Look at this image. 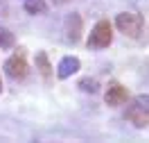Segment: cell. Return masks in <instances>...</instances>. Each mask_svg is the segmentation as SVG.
Instances as JSON below:
<instances>
[{
    "mask_svg": "<svg viewBox=\"0 0 149 143\" xmlns=\"http://www.w3.org/2000/svg\"><path fill=\"white\" fill-rule=\"evenodd\" d=\"M127 120L133 123V127L138 130H145L149 123V95L142 93L133 100V105L127 109Z\"/></svg>",
    "mask_w": 149,
    "mask_h": 143,
    "instance_id": "cell-1",
    "label": "cell"
},
{
    "mask_svg": "<svg viewBox=\"0 0 149 143\" xmlns=\"http://www.w3.org/2000/svg\"><path fill=\"white\" fill-rule=\"evenodd\" d=\"M113 41V25L109 23V20H100L97 25L93 27V32H91V37H88V48H106L111 46Z\"/></svg>",
    "mask_w": 149,
    "mask_h": 143,
    "instance_id": "cell-2",
    "label": "cell"
},
{
    "mask_svg": "<svg viewBox=\"0 0 149 143\" xmlns=\"http://www.w3.org/2000/svg\"><path fill=\"white\" fill-rule=\"evenodd\" d=\"M115 27L127 37H138L140 30H142V18L133 11H122L115 16Z\"/></svg>",
    "mask_w": 149,
    "mask_h": 143,
    "instance_id": "cell-3",
    "label": "cell"
},
{
    "mask_svg": "<svg viewBox=\"0 0 149 143\" xmlns=\"http://www.w3.org/2000/svg\"><path fill=\"white\" fill-rule=\"evenodd\" d=\"M5 70H7V75L14 77V80H23V77L27 75V61H25V52L18 50L14 57H9L5 61Z\"/></svg>",
    "mask_w": 149,
    "mask_h": 143,
    "instance_id": "cell-4",
    "label": "cell"
},
{
    "mask_svg": "<svg viewBox=\"0 0 149 143\" xmlns=\"http://www.w3.org/2000/svg\"><path fill=\"white\" fill-rule=\"evenodd\" d=\"M63 34L68 39V43H77L79 41V34H81V16L79 14H68L63 23Z\"/></svg>",
    "mask_w": 149,
    "mask_h": 143,
    "instance_id": "cell-5",
    "label": "cell"
},
{
    "mask_svg": "<svg viewBox=\"0 0 149 143\" xmlns=\"http://www.w3.org/2000/svg\"><path fill=\"white\" fill-rule=\"evenodd\" d=\"M104 100H106L109 107H120V105H124V102L129 100V91H127L122 84H111L109 91H106V95H104Z\"/></svg>",
    "mask_w": 149,
    "mask_h": 143,
    "instance_id": "cell-6",
    "label": "cell"
},
{
    "mask_svg": "<svg viewBox=\"0 0 149 143\" xmlns=\"http://www.w3.org/2000/svg\"><path fill=\"white\" fill-rule=\"evenodd\" d=\"M79 70V59L72 57V55H68V57L61 59V64H59V68H56V75L61 77V80H65V77L74 75Z\"/></svg>",
    "mask_w": 149,
    "mask_h": 143,
    "instance_id": "cell-7",
    "label": "cell"
},
{
    "mask_svg": "<svg viewBox=\"0 0 149 143\" xmlns=\"http://www.w3.org/2000/svg\"><path fill=\"white\" fill-rule=\"evenodd\" d=\"M79 89L86 91V93H97L100 91V82L95 77H84V80H79Z\"/></svg>",
    "mask_w": 149,
    "mask_h": 143,
    "instance_id": "cell-8",
    "label": "cell"
},
{
    "mask_svg": "<svg viewBox=\"0 0 149 143\" xmlns=\"http://www.w3.org/2000/svg\"><path fill=\"white\" fill-rule=\"evenodd\" d=\"M16 46V39H14V34H11L9 30H5V27H0V48H14Z\"/></svg>",
    "mask_w": 149,
    "mask_h": 143,
    "instance_id": "cell-9",
    "label": "cell"
},
{
    "mask_svg": "<svg viewBox=\"0 0 149 143\" xmlns=\"http://www.w3.org/2000/svg\"><path fill=\"white\" fill-rule=\"evenodd\" d=\"M36 66H38V70L43 73V77H50V61H47L45 52H38L36 55Z\"/></svg>",
    "mask_w": 149,
    "mask_h": 143,
    "instance_id": "cell-10",
    "label": "cell"
},
{
    "mask_svg": "<svg viewBox=\"0 0 149 143\" xmlns=\"http://www.w3.org/2000/svg\"><path fill=\"white\" fill-rule=\"evenodd\" d=\"M25 9L29 14H38V11H45V5L41 0H32V2H25Z\"/></svg>",
    "mask_w": 149,
    "mask_h": 143,
    "instance_id": "cell-11",
    "label": "cell"
},
{
    "mask_svg": "<svg viewBox=\"0 0 149 143\" xmlns=\"http://www.w3.org/2000/svg\"><path fill=\"white\" fill-rule=\"evenodd\" d=\"M52 2H54V5H61V2H68V0H52Z\"/></svg>",
    "mask_w": 149,
    "mask_h": 143,
    "instance_id": "cell-12",
    "label": "cell"
},
{
    "mask_svg": "<svg viewBox=\"0 0 149 143\" xmlns=\"http://www.w3.org/2000/svg\"><path fill=\"white\" fill-rule=\"evenodd\" d=\"M0 91H2V82H0Z\"/></svg>",
    "mask_w": 149,
    "mask_h": 143,
    "instance_id": "cell-13",
    "label": "cell"
}]
</instances>
